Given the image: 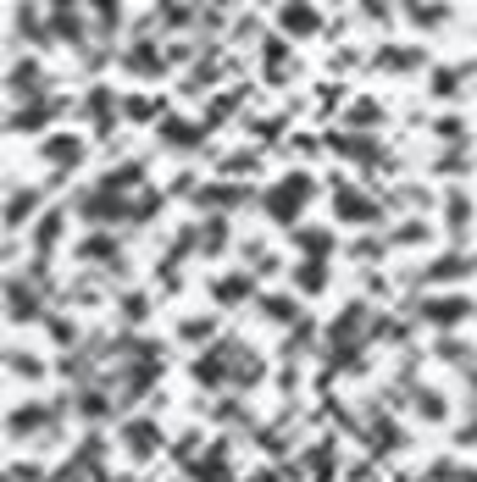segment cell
<instances>
[{"instance_id": "obj_1", "label": "cell", "mask_w": 477, "mask_h": 482, "mask_svg": "<svg viewBox=\"0 0 477 482\" xmlns=\"http://www.w3.org/2000/svg\"><path fill=\"white\" fill-rule=\"evenodd\" d=\"M311 194H316V178L295 167L289 178H278V183H272V189L261 194V211H266L272 222H278V228H300V211L311 205Z\"/></svg>"}, {"instance_id": "obj_2", "label": "cell", "mask_w": 477, "mask_h": 482, "mask_svg": "<svg viewBox=\"0 0 477 482\" xmlns=\"http://www.w3.org/2000/svg\"><path fill=\"white\" fill-rule=\"evenodd\" d=\"M411 316H422V322H428V327H439V333H455L466 316H477V300H472V294L444 289V294H433V300H417V305H411Z\"/></svg>"}, {"instance_id": "obj_3", "label": "cell", "mask_w": 477, "mask_h": 482, "mask_svg": "<svg viewBox=\"0 0 477 482\" xmlns=\"http://www.w3.org/2000/svg\"><path fill=\"white\" fill-rule=\"evenodd\" d=\"M333 217L350 222V228H378L383 222V205L367 189H356V183H333Z\"/></svg>"}, {"instance_id": "obj_4", "label": "cell", "mask_w": 477, "mask_h": 482, "mask_svg": "<svg viewBox=\"0 0 477 482\" xmlns=\"http://www.w3.org/2000/svg\"><path fill=\"white\" fill-rule=\"evenodd\" d=\"M161 444H167V438H161V427H156L150 416H128V422L117 427V449H122L133 466L156 460V455H161Z\"/></svg>"}, {"instance_id": "obj_5", "label": "cell", "mask_w": 477, "mask_h": 482, "mask_svg": "<svg viewBox=\"0 0 477 482\" xmlns=\"http://www.w3.org/2000/svg\"><path fill=\"white\" fill-rule=\"evenodd\" d=\"M117 61H122V73H133V78H161V73H167V50H161V39H150V34H133Z\"/></svg>"}, {"instance_id": "obj_6", "label": "cell", "mask_w": 477, "mask_h": 482, "mask_svg": "<svg viewBox=\"0 0 477 482\" xmlns=\"http://www.w3.org/2000/svg\"><path fill=\"white\" fill-rule=\"evenodd\" d=\"M78 211H84V222H95V228H117V222H133V200L106 194V189H84V194H78Z\"/></svg>"}, {"instance_id": "obj_7", "label": "cell", "mask_w": 477, "mask_h": 482, "mask_svg": "<svg viewBox=\"0 0 477 482\" xmlns=\"http://www.w3.org/2000/svg\"><path fill=\"white\" fill-rule=\"evenodd\" d=\"M78 111H84V122H89V133H106L117 128V117H122V100H117V89L111 84H89L84 89V100H78Z\"/></svg>"}, {"instance_id": "obj_8", "label": "cell", "mask_w": 477, "mask_h": 482, "mask_svg": "<svg viewBox=\"0 0 477 482\" xmlns=\"http://www.w3.org/2000/svg\"><path fill=\"white\" fill-rule=\"evenodd\" d=\"M372 67H383V73H422V67H428V45H417V39H383L378 56H372Z\"/></svg>"}, {"instance_id": "obj_9", "label": "cell", "mask_w": 477, "mask_h": 482, "mask_svg": "<svg viewBox=\"0 0 477 482\" xmlns=\"http://www.w3.org/2000/svg\"><path fill=\"white\" fill-rule=\"evenodd\" d=\"M206 122H183V117H161L156 122V139L167 145V150H178V156H194V150H206Z\"/></svg>"}, {"instance_id": "obj_10", "label": "cell", "mask_w": 477, "mask_h": 482, "mask_svg": "<svg viewBox=\"0 0 477 482\" xmlns=\"http://www.w3.org/2000/svg\"><path fill=\"white\" fill-rule=\"evenodd\" d=\"M89 23H95V17H89L84 6H50V34H56L61 45H73V50H89V39H95Z\"/></svg>"}, {"instance_id": "obj_11", "label": "cell", "mask_w": 477, "mask_h": 482, "mask_svg": "<svg viewBox=\"0 0 477 482\" xmlns=\"http://www.w3.org/2000/svg\"><path fill=\"white\" fill-rule=\"evenodd\" d=\"M327 150H333V156H350V161H378V156H383L372 133H356V128L327 133Z\"/></svg>"}, {"instance_id": "obj_12", "label": "cell", "mask_w": 477, "mask_h": 482, "mask_svg": "<svg viewBox=\"0 0 477 482\" xmlns=\"http://www.w3.org/2000/svg\"><path fill=\"white\" fill-rule=\"evenodd\" d=\"M39 156H45L50 167H61V178H67V172L84 161V139H78V133H50V139L39 145Z\"/></svg>"}, {"instance_id": "obj_13", "label": "cell", "mask_w": 477, "mask_h": 482, "mask_svg": "<svg viewBox=\"0 0 477 482\" xmlns=\"http://www.w3.org/2000/svg\"><path fill=\"white\" fill-rule=\"evenodd\" d=\"M472 272H477V261H472V255H461V250H450V255H439L433 266H422V278H428V283H439V289H450V283L472 278Z\"/></svg>"}, {"instance_id": "obj_14", "label": "cell", "mask_w": 477, "mask_h": 482, "mask_svg": "<svg viewBox=\"0 0 477 482\" xmlns=\"http://www.w3.org/2000/svg\"><path fill=\"white\" fill-rule=\"evenodd\" d=\"M73 410H78L84 422H106V416H117V394L84 383V388H73Z\"/></svg>"}, {"instance_id": "obj_15", "label": "cell", "mask_w": 477, "mask_h": 482, "mask_svg": "<svg viewBox=\"0 0 477 482\" xmlns=\"http://www.w3.org/2000/svg\"><path fill=\"white\" fill-rule=\"evenodd\" d=\"M73 100H39V106H12V133H45L50 117H61Z\"/></svg>"}, {"instance_id": "obj_16", "label": "cell", "mask_w": 477, "mask_h": 482, "mask_svg": "<svg viewBox=\"0 0 477 482\" xmlns=\"http://www.w3.org/2000/svg\"><path fill=\"white\" fill-rule=\"evenodd\" d=\"M255 294V272L244 266V272H223V278H212V300L217 305H244Z\"/></svg>"}, {"instance_id": "obj_17", "label": "cell", "mask_w": 477, "mask_h": 482, "mask_svg": "<svg viewBox=\"0 0 477 482\" xmlns=\"http://www.w3.org/2000/svg\"><path fill=\"white\" fill-rule=\"evenodd\" d=\"M23 95L39 106L45 100V67L39 61H12V100L23 106Z\"/></svg>"}, {"instance_id": "obj_18", "label": "cell", "mask_w": 477, "mask_h": 482, "mask_svg": "<svg viewBox=\"0 0 477 482\" xmlns=\"http://www.w3.org/2000/svg\"><path fill=\"white\" fill-rule=\"evenodd\" d=\"M194 205H200V211H212V217H223V211H233V205H250V189L212 183V189H200V194H194Z\"/></svg>"}, {"instance_id": "obj_19", "label": "cell", "mask_w": 477, "mask_h": 482, "mask_svg": "<svg viewBox=\"0 0 477 482\" xmlns=\"http://www.w3.org/2000/svg\"><path fill=\"white\" fill-rule=\"evenodd\" d=\"M228 460H233V449H228V438H217V444H212V455L194 466V482H244V477H233V466H228Z\"/></svg>"}, {"instance_id": "obj_20", "label": "cell", "mask_w": 477, "mask_h": 482, "mask_svg": "<svg viewBox=\"0 0 477 482\" xmlns=\"http://www.w3.org/2000/svg\"><path fill=\"white\" fill-rule=\"evenodd\" d=\"M289 283H295V294H322V289L333 283V266H327V261H295Z\"/></svg>"}, {"instance_id": "obj_21", "label": "cell", "mask_w": 477, "mask_h": 482, "mask_svg": "<svg viewBox=\"0 0 477 482\" xmlns=\"http://www.w3.org/2000/svg\"><path fill=\"white\" fill-rule=\"evenodd\" d=\"M78 261L106 266V272H122V250H117V239H106V233H89V239L78 244Z\"/></svg>"}, {"instance_id": "obj_22", "label": "cell", "mask_w": 477, "mask_h": 482, "mask_svg": "<svg viewBox=\"0 0 477 482\" xmlns=\"http://www.w3.org/2000/svg\"><path fill=\"white\" fill-rule=\"evenodd\" d=\"M6 316L12 322H39L45 316V300H39V289H23V278H12V289H6Z\"/></svg>"}, {"instance_id": "obj_23", "label": "cell", "mask_w": 477, "mask_h": 482, "mask_svg": "<svg viewBox=\"0 0 477 482\" xmlns=\"http://www.w3.org/2000/svg\"><path fill=\"white\" fill-rule=\"evenodd\" d=\"M67 217H73V211H67V205H56V211H45V217L34 222V250H39V255H50V250L61 244V233H67Z\"/></svg>"}, {"instance_id": "obj_24", "label": "cell", "mask_w": 477, "mask_h": 482, "mask_svg": "<svg viewBox=\"0 0 477 482\" xmlns=\"http://www.w3.org/2000/svg\"><path fill=\"white\" fill-rule=\"evenodd\" d=\"M34 211H39V189H23V183H12V200H6V228L17 233L23 222H39Z\"/></svg>"}, {"instance_id": "obj_25", "label": "cell", "mask_w": 477, "mask_h": 482, "mask_svg": "<svg viewBox=\"0 0 477 482\" xmlns=\"http://www.w3.org/2000/svg\"><path fill=\"white\" fill-rule=\"evenodd\" d=\"M95 189H106V194H128V189H145V161H122V167H111L106 178H95Z\"/></svg>"}, {"instance_id": "obj_26", "label": "cell", "mask_w": 477, "mask_h": 482, "mask_svg": "<svg viewBox=\"0 0 477 482\" xmlns=\"http://www.w3.org/2000/svg\"><path fill=\"white\" fill-rule=\"evenodd\" d=\"M295 244L306 250V261H327V250H333V228H322V222H300V228H295Z\"/></svg>"}, {"instance_id": "obj_27", "label": "cell", "mask_w": 477, "mask_h": 482, "mask_svg": "<svg viewBox=\"0 0 477 482\" xmlns=\"http://www.w3.org/2000/svg\"><path fill=\"white\" fill-rule=\"evenodd\" d=\"M433 355L444 361V366H477V350L466 338H455V333H439V344H433Z\"/></svg>"}, {"instance_id": "obj_28", "label": "cell", "mask_w": 477, "mask_h": 482, "mask_svg": "<svg viewBox=\"0 0 477 482\" xmlns=\"http://www.w3.org/2000/svg\"><path fill=\"white\" fill-rule=\"evenodd\" d=\"M117 316H122V327H128V333H140V327L150 322V294H140V289L122 294V300H117Z\"/></svg>"}, {"instance_id": "obj_29", "label": "cell", "mask_w": 477, "mask_h": 482, "mask_svg": "<svg viewBox=\"0 0 477 482\" xmlns=\"http://www.w3.org/2000/svg\"><path fill=\"white\" fill-rule=\"evenodd\" d=\"M433 139H439V145H455V150H466V145H472L466 117H461V111H444V117L433 122Z\"/></svg>"}, {"instance_id": "obj_30", "label": "cell", "mask_w": 477, "mask_h": 482, "mask_svg": "<svg viewBox=\"0 0 477 482\" xmlns=\"http://www.w3.org/2000/svg\"><path fill=\"white\" fill-rule=\"evenodd\" d=\"M361 438H367V449H372V455H394V449L405 444V433H399V422H372V427H367Z\"/></svg>"}, {"instance_id": "obj_31", "label": "cell", "mask_w": 477, "mask_h": 482, "mask_svg": "<svg viewBox=\"0 0 477 482\" xmlns=\"http://www.w3.org/2000/svg\"><path fill=\"white\" fill-rule=\"evenodd\" d=\"M472 217H477V211H472V200H466L461 189H450V200H444V228L461 239V233L472 228Z\"/></svg>"}, {"instance_id": "obj_32", "label": "cell", "mask_w": 477, "mask_h": 482, "mask_svg": "<svg viewBox=\"0 0 477 482\" xmlns=\"http://www.w3.org/2000/svg\"><path fill=\"white\" fill-rule=\"evenodd\" d=\"M261 316H266V322H278V327H284V322H306L295 294H266V300H261Z\"/></svg>"}, {"instance_id": "obj_33", "label": "cell", "mask_w": 477, "mask_h": 482, "mask_svg": "<svg viewBox=\"0 0 477 482\" xmlns=\"http://www.w3.org/2000/svg\"><path fill=\"white\" fill-rule=\"evenodd\" d=\"M278 23H284V34H316V28H322V12H311V6H284Z\"/></svg>"}, {"instance_id": "obj_34", "label": "cell", "mask_w": 477, "mask_h": 482, "mask_svg": "<svg viewBox=\"0 0 477 482\" xmlns=\"http://www.w3.org/2000/svg\"><path fill=\"white\" fill-rule=\"evenodd\" d=\"M228 217H206V222H200V250H206V255H223L228 250Z\"/></svg>"}, {"instance_id": "obj_35", "label": "cell", "mask_w": 477, "mask_h": 482, "mask_svg": "<svg viewBox=\"0 0 477 482\" xmlns=\"http://www.w3.org/2000/svg\"><path fill=\"white\" fill-rule=\"evenodd\" d=\"M12 23H17V34H28V45H45V39H50V34H45L50 12H28V6H17V12H12Z\"/></svg>"}, {"instance_id": "obj_36", "label": "cell", "mask_w": 477, "mask_h": 482, "mask_svg": "<svg viewBox=\"0 0 477 482\" xmlns=\"http://www.w3.org/2000/svg\"><path fill=\"white\" fill-rule=\"evenodd\" d=\"M428 222L422 217H411V222H394V233H389V244H399V250H417V244H428Z\"/></svg>"}, {"instance_id": "obj_37", "label": "cell", "mask_w": 477, "mask_h": 482, "mask_svg": "<svg viewBox=\"0 0 477 482\" xmlns=\"http://www.w3.org/2000/svg\"><path fill=\"white\" fill-rule=\"evenodd\" d=\"M461 67H439V73H433V84H428V95L433 100H461Z\"/></svg>"}, {"instance_id": "obj_38", "label": "cell", "mask_w": 477, "mask_h": 482, "mask_svg": "<svg viewBox=\"0 0 477 482\" xmlns=\"http://www.w3.org/2000/svg\"><path fill=\"white\" fill-rule=\"evenodd\" d=\"M417 416H422V422H444V416H450V399H444L439 388H417Z\"/></svg>"}, {"instance_id": "obj_39", "label": "cell", "mask_w": 477, "mask_h": 482, "mask_svg": "<svg viewBox=\"0 0 477 482\" xmlns=\"http://www.w3.org/2000/svg\"><path fill=\"white\" fill-rule=\"evenodd\" d=\"M372 122H383V106L378 100H356L350 117H345V128H356V133H372Z\"/></svg>"}, {"instance_id": "obj_40", "label": "cell", "mask_w": 477, "mask_h": 482, "mask_svg": "<svg viewBox=\"0 0 477 482\" xmlns=\"http://www.w3.org/2000/svg\"><path fill=\"white\" fill-rule=\"evenodd\" d=\"M255 167H261V156H255V150H233V156H223V161H217V172H223V178H250Z\"/></svg>"}, {"instance_id": "obj_41", "label": "cell", "mask_w": 477, "mask_h": 482, "mask_svg": "<svg viewBox=\"0 0 477 482\" xmlns=\"http://www.w3.org/2000/svg\"><path fill=\"white\" fill-rule=\"evenodd\" d=\"M311 344H316V327H311V322H295L289 338H284V355H289V361H295V355H311Z\"/></svg>"}, {"instance_id": "obj_42", "label": "cell", "mask_w": 477, "mask_h": 482, "mask_svg": "<svg viewBox=\"0 0 477 482\" xmlns=\"http://www.w3.org/2000/svg\"><path fill=\"white\" fill-rule=\"evenodd\" d=\"M212 89H217V61H200L189 73V84H183V95L194 100V95H212Z\"/></svg>"}, {"instance_id": "obj_43", "label": "cell", "mask_w": 477, "mask_h": 482, "mask_svg": "<svg viewBox=\"0 0 477 482\" xmlns=\"http://www.w3.org/2000/svg\"><path fill=\"white\" fill-rule=\"evenodd\" d=\"M212 333H217L212 316H183V322H178V338H189V344H206Z\"/></svg>"}, {"instance_id": "obj_44", "label": "cell", "mask_w": 477, "mask_h": 482, "mask_svg": "<svg viewBox=\"0 0 477 482\" xmlns=\"http://www.w3.org/2000/svg\"><path fill=\"white\" fill-rule=\"evenodd\" d=\"M6 361H12V377H28V383H39V377H45V361H39V355H23V350H12Z\"/></svg>"}, {"instance_id": "obj_45", "label": "cell", "mask_w": 477, "mask_h": 482, "mask_svg": "<svg viewBox=\"0 0 477 482\" xmlns=\"http://www.w3.org/2000/svg\"><path fill=\"white\" fill-rule=\"evenodd\" d=\"M156 211H167V200L156 189H145L140 200H133V222H156Z\"/></svg>"}, {"instance_id": "obj_46", "label": "cell", "mask_w": 477, "mask_h": 482, "mask_svg": "<svg viewBox=\"0 0 477 482\" xmlns=\"http://www.w3.org/2000/svg\"><path fill=\"white\" fill-rule=\"evenodd\" d=\"M466 167H472V156H466V150H444V156L433 161V172H439V178H461Z\"/></svg>"}, {"instance_id": "obj_47", "label": "cell", "mask_w": 477, "mask_h": 482, "mask_svg": "<svg viewBox=\"0 0 477 482\" xmlns=\"http://www.w3.org/2000/svg\"><path fill=\"white\" fill-rule=\"evenodd\" d=\"M383 250H389V239H383V244H378V239H356V244H350V255H356L361 266H372V261H378Z\"/></svg>"}, {"instance_id": "obj_48", "label": "cell", "mask_w": 477, "mask_h": 482, "mask_svg": "<svg viewBox=\"0 0 477 482\" xmlns=\"http://www.w3.org/2000/svg\"><path fill=\"white\" fill-rule=\"evenodd\" d=\"M95 372V355H61V377H89Z\"/></svg>"}, {"instance_id": "obj_49", "label": "cell", "mask_w": 477, "mask_h": 482, "mask_svg": "<svg viewBox=\"0 0 477 482\" xmlns=\"http://www.w3.org/2000/svg\"><path fill=\"white\" fill-rule=\"evenodd\" d=\"M89 17H95L100 34H106V28H122V6H89Z\"/></svg>"}, {"instance_id": "obj_50", "label": "cell", "mask_w": 477, "mask_h": 482, "mask_svg": "<svg viewBox=\"0 0 477 482\" xmlns=\"http://www.w3.org/2000/svg\"><path fill=\"white\" fill-rule=\"evenodd\" d=\"M50 338H56V344H73V338H78V322H73V316H50Z\"/></svg>"}, {"instance_id": "obj_51", "label": "cell", "mask_w": 477, "mask_h": 482, "mask_svg": "<svg viewBox=\"0 0 477 482\" xmlns=\"http://www.w3.org/2000/svg\"><path fill=\"white\" fill-rule=\"evenodd\" d=\"M194 449H200V433H183V438L172 444V455H178V460H194Z\"/></svg>"}, {"instance_id": "obj_52", "label": "cell", "mask_w": 477, "mask_h": 482, "mask_svg": "<svg viewBox=\"0 0 477 482\" xmlns=\"http://www.w3.org/2000/svg\"><path fill=\"white\" fill-rule=\"evenodd\" d=\"M405 17H411V23H417V28H439V23H444V17H450V12H405Z\"/></svg>"}, {"instance_id": "obj_53", "label": "cell", "mask_w": 477, "mask_h": 482, "mask_svg": "<svg viewBox=\"0 0 477 482\" xmlns=\"http://www.w3.org/2000/svg\"><path fill=\"white\" fill-rule=\"evenodd\" d=\"M455 449H477V422H466V427L455 433Z\"/></svg>"}, {"instance_id": "obj_54", "label": "cell", "mask_w": 477, "mask_h": 482, "mask_svg": "<svg viewBox=\"0 0 477 482\" xmlns=\"http://www.w3.org/2000/svg\"><path fill=\"white\" fill-rule=\"evenodd\" d=\"M150 111H156V100H145V95H133V100H128V117H150Z\"/></svg>"}, {"instance_id": "obj_55", "label": "cell", "mask_w": 477, "mask_h": 482, "mask_svg": "<svg viewBox=\"0 0 477 482\" xmlns=\"http://www.w3.org/2000/svg\"><path fill=\"white\" fill-rule=\"evenodd\" d=\"M39 477H45L39 466H12V482H39Z\"/></svg>"}, {"instance_id": "obj_56", "label": "cell", "mask_w": 477, "mask_h": 482, "mask_svg": "<svg viewBox=\"0 0 477 482\" xmlns=\"http://www.w3.org/2000/svg\"><path fill=\"white\" fill-rule=\"evenodd\" d=\"M244 482H284V471H272V466H266V471H255V477H244Z\"/></svg>"}, {"instance_id": "obj_57", "label": "cell", "mask_w": 477, "mask_h": 482, "mask_svg": "<svg viewBox=\"0 0 477 482\" xmlns=\"http://www.w3.org/2000/svg\"><path fill=\"white\" fill-rule=\"evenodd\" d=\"M472 394H477V366H472Z\"/></svg>"}]
</instances>
